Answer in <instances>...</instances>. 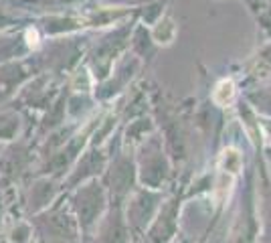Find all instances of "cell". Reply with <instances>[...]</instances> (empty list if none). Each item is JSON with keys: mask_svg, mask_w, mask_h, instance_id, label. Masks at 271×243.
<instances>
[{"mask_svg": "<svg viewBox=\"0 0 271 243\" xmlns=\"http://www.w3.org/2000/svg\"><path fill=\"white\" fill-rule=\"evenodd\" d=\"M221 95H225L223 102H221V106H227V104L233 102V97H235V85L231 83V81H221V83L217 85V89H215V102H217Z\"/></svg>", "mask_w": 271, "mask_h": 243, "instance_id": "cell-1", "label": "cell"}]
</instances>
